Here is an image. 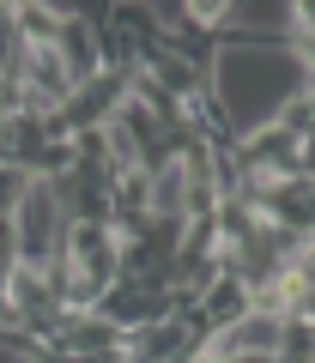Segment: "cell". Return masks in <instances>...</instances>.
I'll list each match as a JSON object with an SVG mask.
<instances>
[{"label": "cell", "mask_w": 315, "mask_h": 363, "mask_svg": "<svg viewBox=\"0 0 315 363\" xmlns=\"http://www.w3.org/2000/svg\"><path fill=\"white\" fill-rule=\"evenodd\" d=\"M67 224H73V212H67L61 188L37 176V182H31V194L18 200V212H13V248H18V260L49 272L55 260H61V248H67Z\"/></svg>", "instance_id": "cell-1"}, {"label": "cell", "mask_w": 315, "mask_h": 363, "mask_svg": "<svg viewBox=\"0 0 315 363\" xmlns=\"http://www.w3.org/2000/svg\"><path fill=\"white\" fill-rule=\"evenodd\" d=\"M194 315L206 321V333H231L236 321H249V315H255V285H249V272L219 267L206 285L194 291Z\"/></svg>", "instance_id": "cell-2"}]
</instances>
